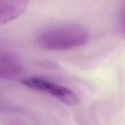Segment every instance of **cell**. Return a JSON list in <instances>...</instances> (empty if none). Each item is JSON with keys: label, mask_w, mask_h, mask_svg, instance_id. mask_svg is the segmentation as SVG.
Instances as JSON below:
<instances>
[{"label": "cell", "mask_w": 125, "mask_h": 125, "mask_svg": "<svg viewBox=\"0 0 125 125\" xmlns=\"http://www.w3.org/2000/svg\"><path fill=\"white\" fill-rule=\"evenodd\" d=\"M21 83L30 89L49 93L69 105L74 106L78 103V98L72 91L49 81L32 77L25 78Z\"/></svg>", "instance_id": "obj_2"}, {"label": "cell", "mask_w": 125, "mask_h": 125, "mask_svg": "<svg viewBox=\"0 0 125 125\" xmlns=\"http://www.w3.org/2000/svg\"><path fill=\"white\" fill-rule=\"evenodd\" d=\"M88 35L87 29L81 25L65 24L42 31L38 36V43L47 50H68L85 45Z\"/></svg>", "instance_id": "obj_1"}, {"label": "cell", "mask_w": 125, "mask_h": 125, "mask_svg": "<svg viewBox=\"0 0 125 125\" xmlns=\"http://www.w3.org/2000/svg\"><path fill=\"white\" fill-rule=\"evenodd\" d=\"M24 73L21 63L15 56L0 54V80H13Z\"/></svg>", "instance_id": "obj_3"}, {"label": "cell", "mask_w": 125, "mask_h": 125, "mask_svg": "<svg viewBox=\"0 0 125 125\" xmlns=\"http://www.w3.org/2000/svg\"><path fill=\"white\" fill-rule=\"evenodd\" d=\"M28 1H0V24L10 22L25 11Z\"/></svg>", "instance_id": "obj_4"}, {"label": "cell", "mask_w": 125, "mask_h": 125, "mask_svg": "<svg viewBox=\"0 0 125 125\" xmlns=\"http://www.w3.org/2000/svg\"><path fill=\"white\" fill-rule=\"evenodd\" d=\"M121 29L122 32L125 34V9L122 13V18H121Z\"/></svg>", "instance_id": "obj_5"}]
</instances>
